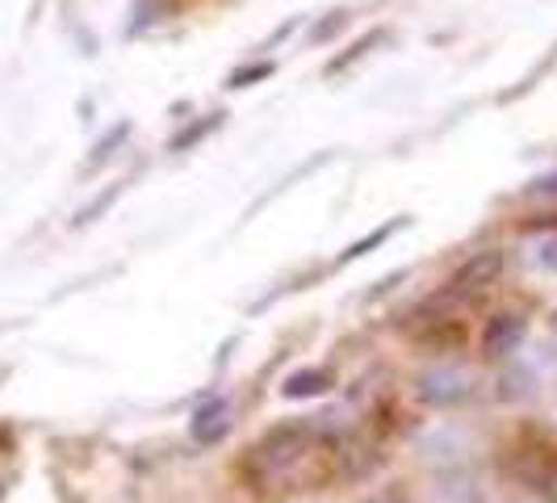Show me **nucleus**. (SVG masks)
Segmentation results:
<instances>
[{"instance_id": "1", "label": "nucleus", "mask_w": 557, "mask_h": 503, "mask_svg": "<svg viewBox=\"0 0 557 503\" xmlns=\"http://www.w3.org/2000/svg\"><path fill=\"white\" fill-rule=\"evenodd\" d=\"M314 445V424L310 419H285L277 428H269L264 437H260V445L251 449V462H256V470L269 478V475H281V470H289L294 462H302Z\"/></svg>"}, {"instance_id": "2", "label": "nucleus", "mask_w": 557, "mask_h": 503, "mask_svg": "<svg viewBox=\"0 0 557 503\" xmlns=\"http://www.w3.org/2000/svg\"><path fill=\"white\" fill-rule=\"evenodd\" d=\"M419 403L428 407H457V403H470L474 398V373L470 369H457V365H436V369H423L419 373Z\"/></svg>"}, {"instance_id": "3", "label": "nucleus", "mask_w": 557, "mask_h": 503, "mask_svg": "<svg viewBox=\"0 0 557 503\" xmlns=\"http://www.w3.org/2000/svg\"><path fill=\"white\" fill-rule=\"evenodd\" d=\"M503 265H507V256H503V248H482L474 252L453 278H448V298H470V294H478V290H486V285H495V281L503 278Z\"/></svg>"}, {"instance_id": "4", "label": "nucleus", "mask_w": 557, "mask_h": 503, "mask_svg": "<svg viewBox=\"0 0 557 503\" xmlns=\"http://www.w3.org/2000/svg\"><path fill=\"white\" fill-rule=\"evenodd\" d=\"M524 335H529V319L516 315V310H503V315H495V319H486L482 353H486L491 361H503V357H511V353L524 344Z\"/></svg>"}, {"instance_id": "5", "label": "nucleus", "mask_w": 557, "mask_h": 503, "mask_svg": "<svg viewBox=\"0 0 557 503\" xmlns=\"http://www.w3.org/2000/svg\"><path fill=\"white\" fill-rule=\"evenodd\" d=\"M226 432H231V407H226L223 398H206L189 416V437H194L197 445H219Z\"/></svg>"}, {"instance_id": "6", "label": "nucleus", "mask_w": 557, "mask_h": 503, "mask_svg": "<svg viewBox=\"0 0 557 503\" xmlns=\"http://www.w3.org/2000/svg\"><path fill=\"white\" fill-rule=\"evenodd\" d=\"M327 391H332V373H327V369H298V373H289L285 387H281L285 398H323Z\"/></svg>"}, {"instance_id": "7", "label": "nucleus", "mask_w": 557, "mask_h": 503, "mask_svg": "<svg viewBox=\"0 0 557 503\" xmlns=\"http://www.w3.org/2000/svg\"><path fill=\"white\" fill-rule=\"evenodd\" d=\"M223 118H226V113H206V118H197L194 126H185L176 139L168 143V151H176V156H181V151H194V147L206 139V135H214V131L223 126Z\"/></svg>"}, {"instance_id": "8", "label": "nucleus", "mask_w": 557, "mask_h": 503, "mask_svg": "<svg viewBox=\"0 0 557 503\" xmlns=\"http://www.w3.org/2000/svg\"><path fill=\"white\" fill-rule=\"evenodd\" d=\"M403 226H407V219H394V223L377 226V231H369L364 240H357V244H348V248L339 252V260H335V265H352V260H361V256H369V252L377 248V244H386L394 231H403Z\"/></svg>"}, {"instance_id": "9", "label": "nucleus", "mask_w": 557, "mask_h": 503, "mask_svg": "<svg viewBox=\"0 0 557 503\" xmlns=\"http://www.w3.org/2000/svg\"><path fill=\"white\" fill-rule=\"evenodd\" d=\"M382 38H386V29H369V34H361V42H352V47H348L344 56H335L332 63H327V76H339V72L348 68V63L364 59V56H369V47H377Z\"/></svg>"}, {"instance_id": "10", "label": "nucleus", "mask_w": 557, "mask_h": 503, "mask_svg": "<svg viewBox=\"0 0 557 503\" xmlns=\"http://www.w3.org/2000/svg\"><path fill=\"white\" fill-rule=\"evenodd\" d=\"M277 72V63L273 59H264V63H248V68H235L231 72V81H226V88H251V84L269 81Z\"/></svg>"}, {"instance_id": "11", "label": "nucleus", "mask_w": 557, "mask_h": 503, "mask_svg": "<svg viewBox=\"0 0 557 503\" xmlns=\"http://www.w3.org/2000/svg\"><path fill=\"white\" fill-rule=\"evenodd\" d=\"M126 135H131V122H122V126H113L110 135H106V139L97 143V147H92V160H88V168H101V164H106V160H110V156H113V147H117V143L126 139Z\"/></svg>"}, {"instance_id": "12", "label": "nucleus", "mask_w": 557, "mask_h": 503, "mask_svg": "<svg viewBox=\"0 0 557 503\" xmlns=\"http://www.w3.org/2000/svg\"><path fill=\"white\" fill-rule=\"evenodd\" d=\"M117 194H122V185H113V189H106V194L97 197V201H92V206H84L81 214H76V226L92 223V219H97V214H101V210H110L113 201H117Z\"/></svg>"}, {"instance_id": "13", "label": "nucleus", "mask_w": 557, "mask_h": 503, "mask_svg": "<svg viewBox=\"0 0 557 503\" xmlns=\"http://www.w3.org/2000/svg\"><path fill=\"white\" fill-rule=\"evenodd\" d=\"M344 22H348V13H344V9H335V13H327V22H319V26L310 29V42H327V38H332L335 29L344 26Z\"/></svg>"}, {"instance_id": "14", "label": "nucleus", "mask_w": 557, "mask_h": 503, "mask_svg": "<svg viewBox=\"0 0 557 503\" xmlns=\"http://www.w3.org/2000/svg\"><path fill=\"white\" fill-rule=\"evenodd\" d=\"M536 260H541V269H549V273H557V235H549V240H541V248H536Z\"/></svg>"}, {"instance_id": "15", "label": "nucleus", "mask_w": 557, "mask_h": 503, "mask_svg": "<svg viewBox=\"0 0 557 503\" xmlns=\"http://www.w3.org/2000/svg\"><path fill=\"white\" fill-rule=\"evenodd\" d=\"M532 197H541V194H557V172L554 176H541V181H532Z\"/></svg>"}, {"instance_id": "16", "label": "nucleus", "mask_w": 557, "mask_h": 503, "mask_svg": "<svg viewBox=\"0 0 557 503\" xmlns=\"http://www.w3.org/2000/svg\"><path fill=\"white\" fill-rule=\"evenodd\" d=\"M361 503H403V500H391V495H377V500H361Z\"/></svg>"}, {"instance_id": "17", "label": "nucleus", "mask_w": 557, "mask_h": 503, "mask_svg": "<svg viewBox=\"0 0 557 503\" xmlns=\"http://www.w3.org/2000/svg\"><path fill=\"white\" fill-rule=\"evenodd\" d=\"M549 323H554V332H557V310H554V319H549Z\"/></svg>"}, {"instance_id": "18", "label": "nucleus", "mask_w": 557, "mask_h": 503, "mask_svg": "<svg viewBox=\"0 0 557 503\" xmlns=\"http://www.w3.org/2000/svg\"><path fill=\"white\" fill-rule=\"evenodd\" d=\"M0 495H4V482H0Z\"/></svg>"}]
</instances>
